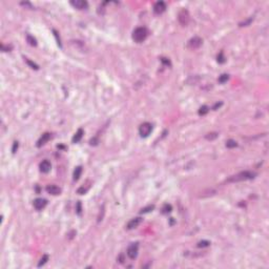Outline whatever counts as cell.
Wrapping results in <instances>:
<instances>
[{"label":"cell","mask_w":269,"mask_h":269,"mask_svg":"<svg viewBox=\"0 0 269 269\" xmlns=\"http://www.w3.org/2000/svg\"><path fill=\"white\" fill-rule=\"evenodd\" d=\"M257 174L250 170H245V171H241L232 177H230L227 182L229 183H234V182H240V181H246V180H251L253 178H255Z\"/></svg>","instance_id":"6da1fadb"},{"label":"cell","mask_w":269,"mask_h":269,"mask_svg":"<svg viewBox=\"0 0 269 269\" xmlns=\"http://www.w3.org/2000/svg\"><path fill=\"white\" fill-rule=\"evenodd\" d=\"M147 35H148V33L145 28H137L132 33V39L136 42L140 43V42H143L147 38Z\"/></svg>","instance_id":"7a4b0ae2"},{"label":"cell","mask_w":269,"mask_h":269,"mask_svg":"<svg viewBox=\"0 0 269 269\" xmlns=\"http://www.w3.org/2000/svg\"><path fill=\"white\" fill-rule=\"evenodd\" d=\"M151 130H152V125H151L150 123H148V122L142 123V124L140 125V127H139V133H140V136H141V137H144V138L149 136L150 132H151Z\"/></svg>","instance_id":"3957f363"},{"label":"cell","mask_w":269,"mask_h":269,"mask_svg":"<svg viewBox=\"0 0 269 269\" xmlns=\"http://www.w3.org/2000/svg\"><path fill=\"white\" fill-rule=\"evenodd\" d=\"M178 19H179V22L182 24V25H187L188 22H189V19H190V16H189V13H188L187 10H182L179 15H178Z\"/></svg>","instance_id":"277c9868"},{"label":"cell","mask_w":269,"mask_h":269,"mask_svg":"<svg viewBox=\"0 0 269 269\" xmlns=\"http://www.w3.org/2000/svg\"><path fill=\"white\" fill-rule=\"evenodd\" d=\"M138 249H139V244L138 243H132L128 246L127 248V255L129 259L133 260L137 258V254H138Z\"/></svg>","instance_id":"5b68a950"},{"label":"cell","mask_w":269,"mask_h":269,"mask_svg":"<svg viewBox=\"0 0 269 269\" xmlns=\"http://www.w3.org/2000/svg\"><path fill=\"white\" fill-rule=\"evenodd\" d=\"M203 43V40L200 38V37H194L191 38L189 41L187 43V47L190 48V49H197L199 48Z\"/></svg>","instance_id":"8992f818"},{"label":"cell","mask_w":269,"mask_h":269,"mask_svg":"<svg viewBox=\"0 0 269 269\" xmlns=\"http://www.w3.org/2000/svg\"><path fill=\"white\" fill-rule=\"evenodd\" d=\"M165 10H166V4H165L164 1H158V2H156L155 5H153V12H155L156 14H158V15L164 13Z\"/></svg>","instance_id":"52a82bcc"},{"label":"cell","mask_w":269,"mask_h":269,"mask_svg":"<svg viewBox=\"0 0 269 269\" xmlns=\"http://www.w3.org/2000/svg\"><path fill=\"white\" fill-rule=\"evenodd\" d=\"M71 4L78 10H85L88 7L87 2L84 0H74V1H71Z\"/></svg>","instance_id":"ba28073f"},{"label":"cell","mask_w":269,"mask_h":269,"mask_svg":"<svg viewBox=\"0 0 269 269\" xmlns=\"http://www.w3.org/2000/svg\"><path fill=\"white\" fill-rule=\"evenodd\" d=\"M46 204H47L46 200L41 199V198H38V199H36V200L34 201V207H35L37 210H41V209H43V208L46 206Z\"/></svg>","instance_id":"9c48e42d"},{"label":"cell","mask_w":269,"mask_h":269,"mask_svg":"<svg viewBox=\"0 0 269 269\" xmlns=\"http://www.w3.org/2000/svg\"><path fill=\"white\" fill-rule=\"evenodd\" d=\"M46 191L48 194L53 195V196H58V195L61 194V189L58 186H56V185H48L46 187Z\"/></svg>","instance_id":"30bf717a"},{"label":"cell","mask_w":269,"mask_h":269,"mask_svg":"<svg viewBox=\"0 0 269 269\" xmlns=\"http://www.w3.org/2000/svg\"><path fill=\"white\" fill-rule=\"evenodd\" d=\"M141 222H142L141 218H134V219L130 220L128 222V224H127V229H133V228L138 227L141 224Z\"/></svg>","instance_id":"8fae6325"},{"label":"cell","mask_w":269,"mask_h":269,"mask_svg":"<svg viewBox=\"0 0 269 269\" xmlns=\"http://www.w3.org/2000/svg\"><path fill=\"white\" fill-rule=\"evenodd\" d=\"M50 139V133L49 132H45V133H43L42 136L40 137V139L38 140V142H37V146L38 147H41L42 145H44L48 140Z\"/></svg>","instance_id":"7c38bea8"},{"label":"cell","mask_w":269,"mask_h":269,"mask_svg":"<svg viewBox=\"0 0 269 269\" xmlns=\"http://www.w3.org/2000/svg\"><path fill=\"white\" fill-rule=\"evenodd\" d=\"M40 170H41V172H44V174H46V172H48L49 170H50V167H52V165H50V163L48 162L47 160H44V161H42V162L40 163Z\"/></svg>","instance_id":"4fadbf2b"},{"label":"cell","mask_w":269,"mask_h":269,"mask_svg":"<svg viewBox=\"0 0 269 269\" xmlns=\"http://www.w3.org/2000/svg\"><path fill=\"white\" fill-rule=\"evenodd\" d=\"M82 137H83V129L82 128H79L78 130H77V132L75 133V136L73 137V143H78L80 140L82 139Z\"/></svg>","instance_id":"5bb4252c"},{"label":"cell","mask_w":269,"mask_h":269,"mask_svg":"<svg viewBox=\"0 0 269 269\" xmlns=\"http://www.w3.org/2000/svg\"><path fill=\"white\" fill-rule=\"evenodd\" d=\"M81 174H82V167L81 166H77L74 170V180L77 181L79 180V178L81 177Z\"/></svg>","instance_id":"9a60e30c"},{"label":"cell","mask_w":269,"mask_h":269,"mask_svg":"<svg viewBox=\"0 0 269 269\" xmlns=\"http://www.w3.org/2000/svg\"><path fill=\"white\" fill-rule=\"evenodd\" d=\"M208 112H209V107L206 106V105H203V106L200 107V110H199V115H200V116H204V115H206Z\"/></svg>","instance_id":"2e32d148"},{"label":"cell","mask_w":269,"mask_h":269,"mask_svg":"<svg viewBox=\"0 0 269 269\" xmlns=\"http://www.w3.org/2000/svg\"><path fill=\"white\" fill-rule=\"evenodd\" d=\"M26 40H28L29 44H30V45H32V46H36V45H37V41H36V39H35L33 36H31V35H28V36H26Z\"/></svg>","instance_id":"e0dca14e"},{"label":"cell","mask_w":269,"mask_h":269,"mask_svg":"<svg viewBox=\"0 0 269 269\" xmlns=\"http://www.w3.org/2000/svg\"><path fill=\"white\" fill-rule=\"evenodd\" d=\"M218 134H219L218 132H209V133H207V134H206V137H205V138H206L207 140H210V141H211V140H214V139H216V138L218 137Z\"/></svg>","instance_id":"ac0fdd59"},{"label":"cell","mask_w":269,"mask_h":269,"mask_svg":"<svg viewBox=\"0 0 269 269\" xmlns=\"http://www.w3.org/2000/svg\"><path fill=\"white\" fill-rule=\"evenodd\" d=\"M236 146H238V143L234 140H228L226 142V147H228V148H234Z\"/></svg>","instance_id":"d6986e66"},{"label":"cell","mask_w":269,"mask_h":269,"mask_svg":"<svg viewBox=\"0 0 269 269\" xmlns=\"http://www.w3.org/2000/svg\"><path fill=\"white\" fill-rule=\"evenodd\" d=\"M210 245V242L209 241H200L198 243V247L199 248H203V247H208Z\"/></svg>","instance_id":"ffe728a7"},{"label":"cell","mask_w":269,"mask_h":269,"mask_svg":"<svg viewBox=\"0 0 269 269\" xmlns=\"http://www.w3.org/2000/svg\"><path fill=\"white\" fill-rule=\"evenodd\" d=\"M228 79H229V75L223 74V75H221L220 78H219V82H220V83H225Z\"/></svg>","instance_id":"44dd1931"},{"label":"cell","mask_w":269,"mask_h":269,"mask_svg":"<svg viewBox=\"0 0 269 269\" xmlns=\"http://www.w3.org/2000/svg\"><path fill=\"white\" fill-rule=\"evenodd\" d=\"M47 261H48V255H47V254H44V255L41 258V260H40V262H39V264H38V267H41V266L44 265Z\"/></svg>","instance_id":"7402d4cb"},{"label":"cell","mask_w":269,"mask_h":269,"mask_svg":"<svg viewBox=\"0 0 269 269\" xmlns=\"http://www.w3.org/2000/svg\"><path fill=\"white\" fill-rule=\"evenodd\" d=\"M153 208H155V206H153V205H149V206H147V207H145V208H142L140 212H141V213H146V212L151 211Z\"/></svg>","instance_id":"603a6c76"},{"label":"cell","mask_w":269,"mask_h":269,"mask_svg":"<svg viewBox=\"0 0 269 269\" xmlns=\"http://www.w3.org/2000/svg\"><path fill=\"white\" fill-rule=\"evenodd\" d=\"M162 210H163V213H168V212H170V211H171V205L165 204L164 207L162 208Z\"/></svg>","instance_id":"cb8c5ba5"},{"label":"cell","mask_w":269,"mask_h":269,"mask_svg":"<svg viewBox=\"0 0 269 269\" xmlns=\"http://www.w3.org/2000/svg\"><path fill=\"white\" fill-rule=\"evenodd\" d=\"M218 62H219V63H224V62H225V57H224V55H223L222 52L218 55Z\"/></svg>","instance_id":"d4e9b609"},{"label":"cell","mask_w":269,"mask_h":269,"mask_svg":"<svg viewBox=\"0 0 269 269\" xmlns=\"http://www.w3.org/2000/svg\"><path fill=\"white\" fill-rule=\"evenodd\" d=\"M26 63H28L30 66H32V68H35V69H38V68H39V66H38L36 63L32 62V61H31V60H29V59H26Z\"/></svg>","instance_id":"484cf974"},{"label":"cell","mask_w":269,"mask_h":269,"mask_svg":"<svg viewBox=\"0 0 269 269\" xmlns=\"http://www.w3.org/2000/svg\"><path fill=\"white\" fill-rule=\"evenodd\" d=\"M252 20H253V18H249L248 20H246V21H244V22H241V23H240V26H246V25L250 24Z\"/></svg>","instance_id":"4316f807"},{"label":"cell","mask_w":269,"mask_h":269,"mask_svg":"<svg viewBox=\"0 0 269 269\" xmlns=\"http://www.w3.org/2000/svg\"><path fill=\"white\" fill-rule=\"evenodd\" d=\"M18 146H19L18 142L15 141L14 144H13V148H12V152H13V153H16V151H17V149H18Z\"/></svg>","instance_id":"83f0119b"},{"label":"cell","mask_w":269,"mask_h":269,"mask_svg":"<svg viewBox=\"0 0 269 269\" xmlns=\"http://www.w3.org/2000/svg\"><path fill=\"white\" fill-rule=\"evenodd\" d=\"M81 203L80 202H78L77 203V212H78V214H81Z\"/></svg>","instance_id":"f1b7e54d"},{"label":"cell","mask_w":269,"mask_h":269,"mask_svg":"<svg viewBox=\"0 0 269 269\" xmlns=\"http://www.w3.org/2000/svg\"><path fill=\"white\" fill-rule=\"evenodd\" d=\"M221 105H222V102H220V103H217L216 105H214V106H213V110H217V108H218V107H220Z\"/></svg>","instance_id":"f546056e"},{"label":"cell","mask_w":269,"mask_h":269,"mask_svg":"<svg viewBox=\"0 0 269 269\" xmlns=\"http://www.w3.org/2000/svg\"><path fill=\"white\" fill-rule=\"evenodd\" d=\"M162 61L164 62V63H166V64H170V62H169V60H165V58H162Z\"/></svg>","instance_id":"4dcf8cb0"}]
</instances>
